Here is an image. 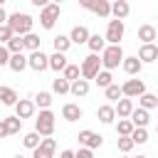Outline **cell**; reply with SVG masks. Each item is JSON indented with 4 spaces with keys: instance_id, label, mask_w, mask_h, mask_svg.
<instances>
[{
    "instance_id": "46",
    "label": "cell",
    "mask_w": 158,
    "mask_h": 158,
    "mask_svg": "<svg viewBox=\"0 0 158 158\" xmlns=\"http://www.w3.org/2000/svg\"><path fill=\"white\" fill-rule=\"evenodd\" d=\"M59 158H74V151H62Z\"/></svg>"
},
{
    "instance_id": "38",
    "label": "cell",
    "mask_w": 158,
    "mask_h": 158,
    "mask_svg": "<svg viewBox=\"0 0 158 158\" xmlns=\"http://www.w3.org/2000/svg\"><path fill=\"white\" fill-rule=\"evenodd\" d=\"M104 91H106V99H111V101H121V96H123V91H121L118 84H111V86L104 89Z\"/></svg>"
},
{
    "instance_id": "12",
    "label": "cell",
    "mask_w": 158,
    "mask_h": 158,
    "mask_svg": "<svg viewBox=\"0 0 158 158\" xmlns=\"http://www.w3.org/2000/svg\"><path fill=\"white\" fill-rule=\"evenodd\" d=\"M32 114H35V101H30V99H20L17 106H15V116H17V118H30Z\"/></svg>"
},
{
    "instance_id": "22",
    "label": "cell",
    "mask_w": 158,
    "mask_h": 158,
    "mask_svg": "<svg viewBox=\"0 0 158 158\" xmlns=\"http://www.w3.org/2000/svg\"><path fill=\"white\" fill-rule=\"evenodd\" d=\"M96 116H99V121H101V123H111V121L116 118V109H114V106H109V104H104V106H99Z\"/></svg>"
},
{
    "instance_id": "25",
    "label": "cell",
    "mask_w": 158,
    "mask_h": 158,
    "mask_svg": "<svg viewBox=\"0 0 158 158\" xmlns=\"http://www.w3.org/2000/svg\"><path fill=\"white\" fill-rule=\"evenodd\" d=\"M49 69H54V72H64V69H67V57L59 54V52H54V54L49 57Z\"/></svg>"
},
{
    "instance_id": "17",
    "label": "cell",
    "mask_w": 158,
    "mask_h": 158,
    "mask_svg": "<svg viewBox=\"0 0 158 158\" xmlns=\"http://www.w3.org/2000/svg\"><path fill=\"white\" fill-rule=\"evenodd\" d=\"M148 121H151V116H148L146 109H133V114H131V123H133L136 128H146Z\"/></svg>"
},
{
    "instance_id": "48",
    "label": "cell",
    "mask_w": 158,
    "mask_h": 158,
    "mask_svg": "<svg viewBox=\"0 0 158 158\" xmlns=\"http://www.w3.org/2000/svg\"><path fill=\"white\" fill-rule=\"evenodd\" d=\"M15 158H25V156H20V153H17V156H15Z\"/></svg>"
},
{
    "instance_id": "41",
    "label": "cell",
    "mask_w": 158,
    "mask_h": 158,
    "mask_svg": "<svg viewBox=\"0 0 158 158\" xmlns=\"http://www.w3.org/2000/svg\"><path fill=\"white\" fill-rule=\"evenodd\" d=\"M12 37H15V35H12V30H10L7 25H2V27H0V44H7Z\"/></svg>"
},
{
    "instance_id": "50",
    "label": "cell",
    "mask_w": 158,
    "mask_h": 158,
    "mask_svg": "<svg viewBox=\"0 0 158 158\" xmlns=\"http://www.w3.org/2000/svg\"><path fill=\"white\" fill-rule=\"evenodd\" d=\"M156 30H158V27H156Z\"/></svg>"
},
{
    "instance_id": "26",
    "label": "cell",
    "mask_w": 158,
    "mask_h": 158,
    "mask_svg": "<svg viewBox=\"0 0 158 158\" xmlns=\"http://www.w3.org/2000/svg\"><path fill=\"white\" fill-rule=\"evenodd\" d=\"M7 67H10L12 72H22V69H25V67H30V64H27V57H25V54H12Z\"/></svg>"
},
{
    "instance_id": "24",
    "label": "cell",
    "mask_w": 158,
    "mask_h": 158,
    "mask_svg": "<svg viewBox=\"0 0 158 158\" xmlns=\"http://www.w3.org/2000/svg\"><path fill=\"white\" fill-rule=\"evenodd\" d=\"M52 44H54V52H59V54H64L69 47H72V40L67 37V35H57L54 40H52Z\"/></svg>"
},
{
    "instance_id": "40",
    "label": "cell",
    "mask_w": 158,
    "mask_h": 158,
    "mask_svg": "<svg viewBox=\"0 0 158 158\" xmlns=\"http://www.w3.org/2000/svg\"><path fill=\"white\" fill-rule=\"evenodd\" d=\"M131 141H133V143H146V141H148V131H146V128H133Z\"/></svg>"
},
{
    "instance_id": "49",
    "label": "cell",
    "mask_w": 158,
    "mask_h": 158,
    "mask_svg": "<svg viewBox=\"0 0 158 158\" xmlns=\"http://www.w3.org/2000/svg\"><path fill=\"white\" fill-rule=\"evenodd\" d=\"M156 131H158V126H156Z\"/></svg>"
},
{
    "instance_id": "6",
    "label": "cell",
    "mask_w": 158,
    "mask_h": 158,
    "mask_svg": "<svg viewBox=\"0 0 158 158\" xmlns=\"http://www.w3.org/2000/svg\"><path fill=\"white\" fill-rule=\"evenodd\" d=\"M121 91H123V96H128V99H141L143 94H146V84L141 81V79H128L123 86H121Z\"/></svg>"
},
{
    "instance_id": "8",
    "label": "cell",
    "mask_w": 158,
    "mask_h": 158,
    "mask_svg": "<svg viewBox=\"0 0 158 158\" xmlns=\"http://www.w3.org/2000/svg\"><path fill=\"white\" fill-rule=\"evenodd\" d=\"M123 37V22L121 20H109V27H106V42L109 44H118Z\"/></svg>"
},
{
    "instance_id": "10",
    "label": "cell",
    "mask_w": 158,
    "mask_h": 158,
    "mask_svg": "<svg viewBox=\"0 0 158 158\" xmlns=\"http://www.w3.org/2000/svg\"><path fill=\"white\" fill-rule=\"evenodd\" d=\"M77 138H79V143H81V146H86L89 151H94V148H99V146L104 143V138H101L99 133L89 131V128H86V131H79V136H77Z\"/></svg>"
},
{
    "instance_id": "44",
    "label": "cell",
    "mask_w": 158,
    "mask_h": 158,
    "mask_svg": "<svg viewBox=\"0 0 158 158\" xmlns=\"http://www.w3.org/2000/svg\"><path fill=\"white\" fill-rule=\"evenodd\" d=\"M5 136H10V131H7L5 121H0V138H5Z\"/></svg>"
},
{
    "instance_id": "15",
    "label": "cell",
    "mask_w": 158,
    "mask_h": 158,
    "mask_svg": "<svg viewBox=\"0 0 158 158\" xmlns=\"http://www.w3.org/2000/svg\"><path fill=\"white\" fill-rule=\"evenodd\" d=\"M131 12V5L126 2V0H116L114 5H111V15H114V20H121L123 22V17Z\"/></svg>"
},
{
    "instance_id": "27",
    "label": "cell",
    "mask_w": 158,
    "mask_h": 158,
    "mask_svg": "<svg viewBox=\"0 0 158 158\" xmlns=\"http://www.w3.org/2000/svg\"><path fill=\"white\" fill-rule=\"evenodd\" d=\"M79 77H81V67H79V64H67V69H64V79H67L69 84H74Z\"/></svg>"
},
{
    "instance_id": "14",
    "label": "cell",
    "mask_w": 158,
    "mask_h": 158,
    "mask_svg": "<svg viewBox=\"0 0 158 158\" xmlns=\"http://www.w3.org/2000/svg\"><path fill=\"white\" fill-rule=\"evenodd\" d=\"M89 30L84 27V25H77L74 30H72V35H69V40H72V44H86L89 42Z\"/></svg>"
},
{
    "instance_id": "33",
    "label": "cell",
    "mask_w": 158,
    "mask_h": 158,
    "mask_svg": "<svg viewBox=\"0 0 158 158\" xmlns=\"http://www.w3.org/2000/svg\"><path fill=\"white\" fill-rule=\"evenodd\" d=\"M52 89H54L57 94H67V91H72V84H69L64 77H59V79H54V81H52Z\"/></svg>"
},
{
    "instance_id": "45",
    "label": "cell",
    "mask_w": 158,
    "mask_h": 158,
    "mask_svg": "<svg viewBox=\"0 0 158 158\" xmlns=\"http://www.w3.org/2000/svg\"><path fill=\"white\" fill-rule=\"evenodd\" d=\"M7 17H10V15H7V12L0 7V27H2V25H7Z\"/></svg>"
},
{
    "instance_id": "42",
    "label": "cell",
    "mask_w": 158,
    "mask_h": 158,
    "mask_svg": "<svg viewBox=\"0 0 158 158\" xmlns=\"http://www.w3.org/2000/svg\"><path fill=\"white\" fill-rule=\"evenodd\" d=\"M10 52H7V47L5 44H0V67H5V64H10Z\"/></svg>"
},
{
    "instance_id": "23",
    "label": "cell",
    "mask_w": 158,
    "mask_h": 158,
    "mask_svg": "<svg viewBox=\"0 0 158 158\" xmlns=\"http://www.w3.org/2000/svg\"><path fill=\"white\" fill-rule=\"evenodd\" d=\"M0 101L5 106H17V94L10 86H0Z\"/></svg>"
},
{
    "instance_id": "4",
    "label": "cell",
    "mask_w": 158,
    "mask_h": 158,
    "mask_svg": "<svg viewBox=\"0 0 158 158\" xmlns=\"http://www.w3.org/2000/svg\"><path fill=\"white\" fill-rule=\"evenodd\" d=\"M101 72V57L99 54H89V57H84V62H81V79H96V74Z\"/></svg>"
},
{
    "instance_id": "29",
    "label": "cell",
    "mask_w": 158,
    "mask_h": 158,
    "mask_svg": "<svg viewBox=\"0 0 158 158\" xmlns=\"http://www.w3.org/2000/svg\"><path fill=\"white\" fill-rule=\"evenodd\" d=\"M72 94H74V96H86V94H89V81H86V79H77V81L72 84Z\"/></svg>"
},
{
    "instance_id": "21",
    "label": "cell",
    "mask_w": 158,
    "mask_h": 158,
    "mask_svg": "<svg viewBox=\"0 0 158 158\" xmlns=\"http://www.w3.org/2000/svg\"><path fill=\"white\" fill-rule=\"evenodd\" d=\"M86 44H89L91 54H99V52H104V49H106V37H101V35H91Z\"/></svg>"
},
{
    "instance_id": "34",
    "label": "cell",
    "mask_w": 158,
    "mask_h": 158,
    "mask_svg": "<svg viewBox=\"0 0 158 158\" xmlns=\"http://www.w3.org/2000/svg\"><path fill=\"white\" fill-rule=\"evenodd\" d=\"M35 104H37L42 111H44V109H49V104H52V94H49V91H40V94L35 96Z\"/></svg>"
},
{
    "instance_id": "1",
    "label": "cell",
    "mask_w": 158,
    "mask_h": 158,
    "mask_svg": "<svg viewBox=\"0 0 158 158\" xmlns=\"http://www.w3.org/2000/svg\"><path fill=\"white\" fill-rule=\"evenodd\" d=\"M7 27L12 30L15 37H25V35H30V30H32V17L25 15V12H12V15L7 17Z\"/></svg>"
},
{
    "instance_id": "28",
    "label": "cell",
    "mask_w": 158,
    "mask_h": 158,
    "mask_svg": "<svg viewBox=\"0 0 158 158\" xmlns=\"http://www.w3.org/2000/svg\"><path fill=\"white\" fill-rule=\"evenodd\" d=\"M22 42H25V49H30V52H40V44H42V42H40V37H37V35H32V32H30V35H25V37H22Z\"/></svg>"
},
{
    "instance_id": "2",
    "label": "cell",
    "mask_w": 158,
    "mask_h": 158,
    "mask_svg": "<svg viewBox=\"0 0 158 158\" xmlns=\"http://www.w3.org/2000/svg\"><path fill=\"white\" fill-rule=\"evenodd\" d=\"M118 64H123V49H121V44H106V49L101 52V67L109 72V69H116Z\"/></svg>"
},
{
    "instance_id": "37",
    "label": "cell",
    "mask_w": 158,
    "mask_h": 158,
    "mask_svg": "<svg viewBox=\"0 0 158 158\" xmlns=\"http://www.w3.org/2000/svg\"><path fill=\"white\" fill-rule=\"evenodd\" d=\"M94 81H96V84H99L101 89H109V86L114 84V81H111V72H106V69H104V72H99Z\"/></svg>"
},
{
    "instance_id": "16",
    "label": "cell",
    "mask_w": 158,
    "mask_h": 158,
    "mask_svg": "<svg viewBox=\"0 0 158 158\" xmlns=\"http://www.w3.org/2000/svg\"><path fill=\"white\" fill-rule=\"evenodd\" d=\"M123 72L126 74H131V77H136L138 72H141V67H143V62L138 59V57H123Z\"/></svg>"
},
{
    "instance_id": "11",
    "label": "cell",
    "mask_w": 158,
    "mask_h": 158,
    "mask_svg": "<svg viewBox=\"0 0 158 158\" xmlns=\"http://www.w3.org/2000/svg\"><path fill=\"white\" fill-rule=\"evenodd\" d=\"M54 148H57V141L54 138H42L40 148L32 151V158H52L54 156Z\"/></svg>"
},
{
    "instance_id": "7",
    "label": "cell",
    "mask_w": 158,
    "mask_h": 158,
    "mask_svg": "<svg viewBox=\"0 0 158 158\" xmlns=\"http://www.w3.org/2000/svg\"><path fill=\"white\" fill-rule=\"evenodd\" d=\"M81 7L96 12L99 17H109V15H111V5H109L106 0H81Z\"/></svg>"
},
{
    "instance_id": "35",
    "label": "cell",
    "mask_w": 158,
    "mask_h": 158,
    "mask_svg": "<svg viewBox=\"0 0 158 158\" xmlns=\"http://www.w3.org/2000/svg\"><path fill=\"white\" fill-rule=\"evenodd\" d=\"M2 121H5V126H7L10 133H20V128H22V118H17V116H7V118H2Z\"/></svg>"
},
{
    "instance_id": "5",
    "label": "cell",
    "mask_w": 158,
    "mask_h": 158,
    "mask_svg": "<svg viewBox=\"0 0 158 158\" xmlns=\"http://www.w3.org/2000/svg\"><path fill=\"white\" fill-rule=\"evenodd\" d=\"M57 20H59V5H57V2H49L47 7H42V12H40V25H42L44 30H52Z\"/></svg>"
},
{
    "instance_id": "18",
    "label": "cell",
    "mask_w": 158,
    "mask_h": 158,
    "mask_svg": "<svg viewBox=\"0 0 158 158\" xmlns=\"http://www.w3.org/2000/svg\"><path fill=\"white\" fill-rule=\"evenodd\" d=\"M138 59H141V62H156V59H158V47H156V44H141Z\"/></svg>"
},
{
    "instance_id": "31",
    "label": "cell",
    "mask_w": 158,
    "mask_h": 158,
    "mask_svg": "<svg viewBox=\"0 0 158 158\" xmlns=\"http://www.w3.org/2000/svg\"><path fill=\"white\" fill-rule=\"evenodd\" d=\"M5 47H7V52H10V54H22L25 42H22V37H12V40H10Z\"/></svg>"
},
{
    "instance_id": "3",
    "label": "cell",
    "mask_w": 158,
    "mask_h": 158,
    "mask_svg": "<svg viewBox=\"0 0 158 158\" xmlns=\"http://www.w3.org/2000/svg\"><path fill=\"white\" fill-rule=\"evenodd\" d=\"M35 131H37L40 136H47V138L54 133V114H52L49 109L40 111V116L35 118Z\"/></svg>"
},
{
    "instance_id": "39",
    "label": "cell",
    "mask_w": 158,
    "mask_h": 158,
    "mask_svg": "<svg viewBox=\"0 0 158 158\" xmlns=\"http://www.w3.org/2000/svg\"><path fill=\"white\" fill-rule=\"evenodd\" d=\"M116 146H118V151H121V153H128V151H131V148H133L136 143L131 141V136H118Z\"/></svg>"
},
{
    "instance_id": "19",
    "label": "cell",
    "mask_w": 158,
    "mask_h": 158,
    "mask_svg": "<svg viewBox=\"0 0 158 158\" xmlns=\"http://www.w3.org/2000/svg\"><path fill=\"white\" fill-rule=\"evenodd\" d=\"M114 109H116V116H118V118H131V114H133V101H131V99H121Z\"/></svg>"
},
{
    "instance_id": "32",
    "label": "cell",
    "mask_w": 158,
    "mask_h": 158,
    "mask_svg": "<svg viewBox=\"0 0 158 158\" xmlns=\"http://www.w3.org/2000/svg\"><path fill=\"white\" fill-rule=\"evenodd\" d=\"M138 104H141V109H146V111H148V109H156V106H158V96H153V94L146 91V94L138 99Z\"/></svg>"
},
{
    "instance_id": "13",
    "label": "cell",
    "mask_w": 158,
    "mask_h": 158,
    "mask_svg": "<svg viewBox=\"0 0 158 158\" xmlns=\"http://www.w3.org/2000/svg\"><path fill=\"white\" fill-rule=\"evenodd\" d=\"M156 37H158V30H156L153 25H141V27H138V40H141L143 44H153Z\"/></svg>"
},
{
    "instance_id": "47",
    "label": "cell",
    "mask_w": 158,
    "mask_h": 158,
    "mask_svg": "<svg viewBox=\"0 0 158 158\" xmlns=\"http://www.w3.org/2000/svg\"><path fill=\"white\" fill-rule=\"evenodd\" d=\"M136 158H148V156H136Z\"/></svg>"
},
{
    "instance_id": "30",
    "label": "cell",
    "mask_w": 158,
    "mask_h": 158,
    "mask_svg": "<svg viewBox=\"0 0 158 158\" xmlns=\"http://www.w3.org/2000/svg\"><path fill=\"white\" fill-rule=\"evenodd\" d=\"M22 143H25V148H30V151H35V148H40V143H42V138H40V133H37V131H32V133H27V136L22 138Z\"/></svg>"
},
{
    "instance_id": "9",
    "label": "cell",
    "mask_w": 158,
    "mask_h": 158,
    "mask_svg": "<svg viewBox=\"0 0 158 158\" xmlns=\"http://www.w3.org/2000/svg\"><path fill=\"white\" fill-rule=\"evenodd\" d=\"M27 64H30V69H35V72H44V69H49V57L40 49V52H32V54L27 57Z\"/></svg>"
},
{
    "instance_id": "20",
    "label": "cell",
    "mask_w": 158,
    "mask_h": 158,
    "mask_svg": "<svg viewBox=\"0 0 158 158\" xmlns=\"http://www.w3.org/2000/svg\"><path fill=\"white\" fill-rule=\"evenodd\" d=\"M62 118L64 121H79L81 118V109L77 104H64L62 106Z\"/></svg>"
},
{
    "instance_id": "43",
    "label": "cell",
    "mask_w": 158,
    "mask_h": 158,
    "mask_svg": "<svg viewBox=\"0 0 158 158\" xmlns=\"http://www.w3.org/2000/svg\"><path fill=\"white\" fill-rule=\"evenodd\" d=\"M74 158H94V153H91L89 148H79V151L74 153Z\"/></svg>"
},
{
    "instance_id": "36",
    "label": "cell",
    "mask_w": 158,
    "mask_h": 158,
    "mask_svg": "<svg viewBox=\"0 0 158 158\" xmlns=\"http://www.w3.org/2000/svg\"><path fill=\"white\" fill-rule=\"evenodd\" d=\"M133 123H131V118H121L118 121V126H116V131H118V136H131L133 133Z\"/></svg>"
}]
</instances>
